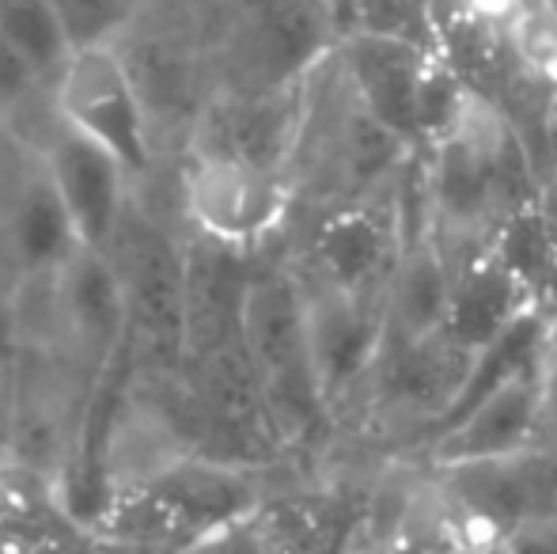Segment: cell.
I'll return each instance as SVG.
<instances>
[{
  "label": "cell",
  "mask_w": 557,
  "mask_h": 554,
  "mask_svg": "<svg viewBox=\"0 0 557 554\" xmlns=\"http://www.w3.org/2000/svg\"><path fill=\"white\" fill-rule=\"evenodd\" d=\"M433 236L451 259L478 251L512 213L539 198V168L512 114L482 88H462L451 122L418 152Z\"/></svg>",
  "instance_id": "1"
},
{
  "label": "cell",
  "mask_w": 557,
  "mask_h": 554,
  "mask_svg": "<svg viewBox=\"0 0 557 554\" xmlns=\"http://www.w3.org/2000/svg\"><path fill=\"white\" fill-rule=\"evenodd\" d=\"M262 502L247 467L190 452L140 487L117 494L91 532L117 547L190 554L250 520Z\"/></svg>",
  "instance_id": "2"
},
{
  "label": "cell",
  "mask_w": 557,
  "mask_h": 554,
  "mask_svg": "<svg viewBox=\"0 0 557 554\" xmlns=\"http://www.w3.org/2000/svg\"><path fill=\"white\" fill-rule=\"evenodd\" d=\"M239 342L262 387L265 415L281 452L308 448L326 429H334L311 377L296 270H258L247 278L239 304Z\"/></svg>",
  "instance_id": "3"
},
{
  "label": "cell",
  "mask_w": 557,
  "mask_h": 554,
  "mask_svg": "<svg viewBox=\"0 0 557 554\" xmlns=\"http://www.w3.org/2000/svg\"><path fill=\"white\" fill-rule=\"evenodd\" d=\"M103 255L122 285L137 369L145 377L183 372V244L129 198Z\"/></svg>",
  "instance_id": "4"
},
{
  "label": "cell",
  "mask_w": 557,
  "mask_h": 554,
  "mask_svg": "<svg viewBox=\"0 0 557 554\" xmlns=\"http://www.w3.org/2000/svg\"><path fill=\"white\" fill-rule=\"evenodd\" d=\"M337 46V27L326 0H224L216 91L255 96L300 84Z\"/></svg>",
  "instance_id": "5"
},
{
  "label": "cell",
  "mask_w": 557,
  "mask_h": 554,
  "mask_svg": "<svg viewBox=\"0 0 557 554\" xmlns=\"http://www.w3.org/2000/svg\"><path fill=\"white\" fill-rule=\"evenodd\" d=\"M293 206L296 190L285 171L227 156L186 152L183 209L194 224V236L247 255L285 229Z\"/></svg>",
  "instance_id": "6"
},
{
  "label": "cell",
  "mask_w": 557,
  "mask_h": 554,
  "mask_svg": "<svg viewBox=\"0 0 557 554\" xmlns=\"http://www.w3.org/2000/svg\"><path fill=\"white\" fill-rule=\"evenodd\" d=\"M296 278L304 293V334L319 403L331 426H342L360 415V399L387 338L383 296H349L304 274Z\"/></svg>",
  "instance_id": "7"
},
{
  "label": "cell",
  "mask_w": 557,
  "mask_h": 554,
  "mask_svg": "<svg viewBox=\"0 0 557 554\" xmlns=\"http://www.w3.org/2000/svg\"><path fill=\"white\" fill-rule=\"evenodd\" d=\"M53 114L73 134L107 148L125 175H140L152 163L148 114L117 46L69 53L53 76Z\"/></svg>",
  "instance_id": "8"
},
{
  "label": "cell",
  "mask_w": 557,
  "mask_h": 554,
  "mask_svg": "<svg viewBox=\"0 0 557 554\" xmlns=\"http://www.w3.org/2000/svg\"><path fill=\"white\" fill-rule=\"evenodd\" d=\"M403 175V171H398ZM406 239L398 178L380 194L326 206L308 239V255L296 274L334 293L383 296Z\"/></svg>",
  "instance_id": "9"
},
{
  "label": "cell",
  "mask_w": 557,
  "mask_h": 554,
  "mask_svg": "<svg viewBox=\"0 0 557 554\" xmlns=\"http://www.w3.org/2000/svg\"><path fill=\"white\" fill-rule=\"evenodd\" d=\"M470 354L444 338H383L380 361L364 387L357 421L398 436V452L413 444L451 407Z\"/></svg>",
  "instance_id": "10"
},
{
  "label": "cell",
  "mask_w": 557,
  "mask_h": 554,
  "mask_svg": "<svg viewBox=\"0 0 557 554\" xmlns=\"http://www.w3.org/2000/svg\"><path fill=\"white\" fill-rule=\"evenodd\" d=\"M334 61L349 84L352 99L391 130L403 145L418 152L421 140V99L433 76L441 50L398 35H342L334 46Z\"/></svg>",
  "instance_id": "11"
},
{
  "label": "cell",
  "mask_w": 557,
  "mask_h": 554,
  "mask_svg": "<svg viewBox=\"0 0 557 554\" xmlns=\"http://www.w3.org/2000/svg\"><path fill=\"white\" fill-rule=\"evenodd\" d=\"M535 444H543V361L500 384L451 426L436 429L413 448L395 452V459L410 467H451L516 456Z\"/></svg>",
  "instance_id": "12"
},
{
  "label": "cell",
  "mask_w": 557,
  "mask_h": 554,
  "mask_svg": "<svg viewBox=\"0 0 557 554\" xmlns=\"http://www.w3.org/2000/svg\"><path fill=\"white\" fill-rule=\"evenodd\" d=\"M304 103H308V81L255 96L213 91L194 119L186 152L262 163L288 175L304 126Z\"/></svg>",
  "instance_id": "13"
},
{
  "label": "cell",
  "mask_w": 557,
  "mask_h": 554,
  "mask_svg": "<svg viewBox=\"0 0 557 554\" xmlns=\"http://www.w3.org/2000/svg\"><path fill=\"white\" fill-rule=\"evenodd\" d=\"M418 471H425L436 494L470 509L474 517L490 520L500 532L531 517L554 513L557 505V448L550 444H535V448L500 459L418 467Z\"/></svg>",
  "instance_id": "14"
},
{
  "label": "cell",
  "mask_w": 557,
  "mask_h": 554,
  "mask_svg": "<svg viewBox=\"0 0 557 554\" xmlns=\"http://www.w3.org/2000/svg\"><path fill=\"white\" fill-rule=\"evenodd\" d=\"M38 163H42L46 178L58 190L81 247L103 255L117 229V217H122L125 201H129V183H125L129 175H125V168L107 148L73 134L61 122L46 137Z\"/></svg>",
  "instance_id": "15"
},
{
  "label": "cell",
  "mask_w": 557,
  "mask_h": 554,
  "mask_svg": "<svg viewBox=\"0 0 557 554\" xmlns=\"http://www.w3.org/2000/svg\"><path fill=\"white\" fill-rule=\"evenodd\" d=\"M53 300H58V342L84 380L99 372L111 349L125 338V300L111 262L99 251H81L53 270Z\"/></svg>",
  "instance_id": "16"
},
{
  "label": "cell",
  "mask_w": 557,
  "mask_h": 554,
  "mask_svg": "<svg viewBox=\"0 0 557 554\" xmlns=\"http://www.w3.org/2000/svg\"><path fill=\"white\" fill-rule=\"evenodd\" d=\"M250 270L243 251L194 236L183 244V369L239 338V304Z\"/></svg>",
  "instance_id": "17"
},
{
  "label": "cell",
  "mask_w": 557,
  "mask_h": 554,
  "mask_svg": "<svg viewBox=\"0 0 557 554\" xmlns=\"http://www.w3.org/2000/svg\"><path fill=\"white\" fill-rule=\"evenodd\" d=\"M528 304H535V293L490 247H478V251H467L455 259L441 334L451 346H459L462 354H478Z\"/></svg>",
  "instance_id": "18"
},
{
  "label": "cell",
  "mask_w": 557,
  "mask_h": 554,
  "mask_svg": "<svg viewBox=\"0 0 557 554\" xmlns=\"http://www.w3.org/2000/svg\"><path fill=\"white\" fill-rule=\"evenodd\" d=\"M0 244H4V255L15 270V281L53 274L61 262H69L81 251L73 221H69L65 206H61L58 190L38 160L27 163L20 186L0 213Z\"/></svg>",
  "instance_id": "19"
},
{
  "label": "cell",
  "mask_w": 557,
  "mask_h": 554,
  "mask_svg": "<svg viewBox=\"0 0 557 554\" xmlns=\"http://www.w3.org/2000/svg\"><path fill=\"white\" fill-rule=\"evenodd\" d=\"M455 259L441 247L433 229L410 232L383 288V316L391 338H429L441 334Z\"/></svg>",
  "instance_id": "20"
},
{
  "label": "cell",
  "mask_w": 557,
  "mask_h": 554,
  "mask_svg": "<svg viewBox=\"0 0 557 554\" xmlns=\"http://www.w3.org/2000/svg\"><path fill=\"white\" fill-rule=\"evenodd\" d=\"M0 35L38 84L53 81L69 58L50 0H0Z\"/></svg>",
  "instance_id": "21"
},
{
  "label": "cell",
  "mask_w": 557,
  "mask_h": 554,
  "mask_svg": "<svg viewBox=\"0 0 557 554\" xmlns=\"http://www.w3.org/2000/svg\"><path fill=\"white\" fill-rule=\"evenodd\" d=\"M58 27L73 50H96V46H114L117 35H125L140 8L133 0H50Z\"/></svg>",
  "instance_id": "22"
},
{
  "label": "cell",
  "mask_w": 557,
  "mask_h": 554,
  "mask_svg": "<svg viewBox=\"0 0 557 554\" xmlns=\"http://www.w3.org/2000/svg\"><path fill=\"white\" fill-rule=\"evenodd\" d=\"M277 554H360V509H345L331 525L311 532L308 540L293 543V547Z\"/></svg>",
  "instance_id": "23"
},
{
  "label": "cell",
  "mask_w": 557,
  "mask_h": 554,
  "mask_svg": "<svg viewBox=\"0 0 557 554\" xmlns=\"http://www.w3.org/2000/svg\"><path fill=\"white\" fill-rule=\"evenodd\" d=\"M12 387H15V338L8 304L0 300V467L12 464Z\"/></svg>",
  "instance_id": "24"
},
{
  "label": "cell",
  "mask_w": 557,
  "mask_h": 554,
  "mask_svg": "<svg viewBox=\"0 0 557 554\" xmlns=\"http://www.w3.org/2000/svg\"><path fill=\"white\" fill-rule=\"evenodd\" d=\"M38 91V81L30 76V69L12 53V46L0 35V122L12 119L23 103Z\"/></svg>",
  "instance_id": "25"
},
{
  "label": "cell",
  "mask_w": 557,
  "mask_h": 554,
  "mask_svg": "<svg viewBox=\"0 0 557 554\" xmlns=\"http://www.w3.org/2000/svg\"><path fill=\"white\" fill-rule=\"evenodd\" d=\"M497 554H557V513H543L508 528Z\"/></svg>",
  "instance_id": "26"
},
{
  "label": "cell",
  "mask_w": 557,
  "mask_h": 554,
  "mask_svg": "<svg viewBox=\"0 0 557 554\" xmlns=\"http://www.w3.org/2000/svg\"><path fill=\"white\" fill-rule=\"evenodd\" d=\"M133 4H137V8H145V4H152V0H133Z\"/></svg>",
  "instance_id": "27"
},
{
  "label": "cell",
  "mask_w": 557,
  "mask_h": 554,
  "mask_svg": "<svg viewBox=\"0 0 557 554\" xmlns=\"http://www.w3.org/2000/svg\"><path fill=\"white\" fill-rule=\"evenodd\" d=\"M441 554H462V551H441Z\"/></svg>",
  "instance_id": "28"
},
{
  "label": "cell",
  "mask_w": 557,
  "mask_h": 554,
  "mask_svg": "<svg viewBox=\"0 0 557 554\" xmlns=\"http://www.w3.org/2000/svg\"><path fill=\"white\" fill-rule=\"evenodd\" d=\"M550 448H557V444H550Z\"/></svg>",
  "instance_id": "29"
},
{
  "label": "cell",
  "mask_w": 557,
  "mask_h": 554,
  "mask_svg": "<svg viewBox=\"0 0 557 554\" xmlns=\"http://www.w3.org/2000/svg\"><path fill=\"white\" fill-rule=\"evenodd\" d=\"M554 513H557V505H554Z\"/></svg>",
  "instance_id": "30"
}]
</instances>
